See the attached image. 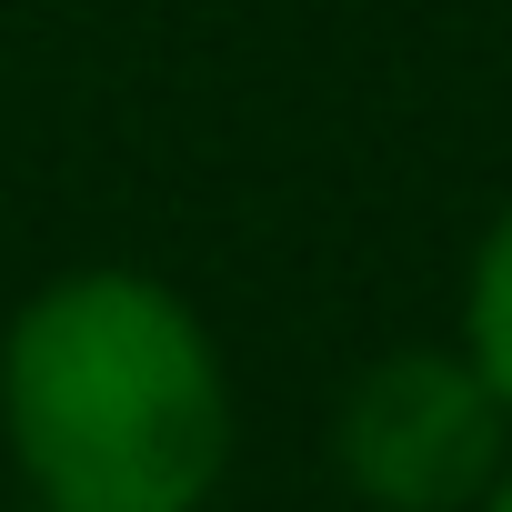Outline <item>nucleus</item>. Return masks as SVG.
<instances>
[{
  "instance_id": "obj_1",
  "label": "nucleus",
  "mask_w": 512,
  "mask_h": 512,
  "mask_svg": "<svg viewBox=\"0 0 512 512\" xmlns=\"http://www.w3.org/2000/svg\"><path fill=\"white\" fill-rule=\"evenodd\" d=\"M0 442L41 512H201L231 472V372L151 272H71L0 332Z\"/></svg>"
},
{
  "instance_id": "obj_2",
  "label": "nucleus",
  "mask_w": 512,
  "mask_h": 512,
  "mask_svg": "<svg viewBox=\"0 0 512 512\" xmlns=\"http://www.w3.org/2000/svg\"><path fill=\"white\" fill-rule=\"evenodd\" d=\"M332 462L372 512H472L512 462V412L472 352H392L342 392Z\"/></svg>"
},
{
  "instance_id": "obj_4",
  "label": "nucleus",
  "mask_w": 512,
  "mask_h": 512,
  "mask_svg": "<svg viewBox=\"0 0 512 512\" xmlns=\"http://www.w3.org/2000/svg\"><path fill=\"white\" fill-rule=\"evenodd\" d=\"M472 512H512V462H502V472H492V492H482V502H472Z\"/></svg>"
},
{
  "instance_id": "obj_3",
  "label": "nucleus",
  "mask_w": 512,
  "mask_h": 512,
  "mask_svg": "<svg viewBox=\"0 0 512 512\" xmlns=\"http://www.w3.org/2000/svg\"><path fill=\"white\" fill-rule=\"evenodd\" d=\"M462 352H472V372L492 382V402L512 412V211L482 231V251H472V282H462Z\"/></svg>"
}]
</instances>
